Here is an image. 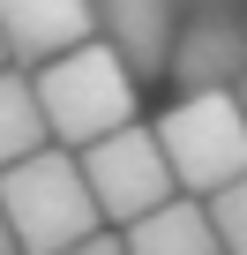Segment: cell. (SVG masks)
Returning a JSON list of instances; mask_svg holds the SVG:
<instances>
[{
  "instance_id": "obj_1",
  "label": "cell",
  "mask_w": 247,
  "mask_h": 255,
  "mask_svg": "<svg viewBox=\"0 0 247 255\" xmlns=\"http://www.w3.org/2000/svg\"><path fill=\"white\" fill-rule=\"evenodd\" d=\"M30 98H38V120H45L53 150H90V143H105V135L143 120V83L97 38L45 60V68H30Z\"/></svg>"
},
{
  "instance_id": "obj_2",
  "label": "cell",
  "mask_w": 247,
  "mask_h": 255,
  "mask_svg": "<svg viewBox=\"0 0 247 255\" xmlns=\"http://www.w3.org/2000/svg\"><path fill=\"white\" fill-rule=\"evenodd\" d=\"M150 135H158V158L172 173L180 195L210 203L217 188H232L247 173V113L232 90H195V98H172L158 120H150Z\"/></svg>"
},
{
  "instance_id": "obj_3",
  "label": "cell",
  "mask_w": 247,
  "mask_h": 255,
  "mask_svg": "<svg viewBox=\"0 0 247 255\" xmlns=\"http://www.w3.org/2000/svg\"><path fill=\"white\" fill-rule=\"evenodd\" d=\"M0 225H8L15 255H68L75 240L105 233L68 150H38V158L0 173Z\"/></svg>"
},
{
  "instance_id": "obj_4",
  "label": "cell",
  "mask_w": 247,
  "mask_h": 255,
  "mask_svg": "<svg viewBox=\"0 0 247 255\" xmlns=\"http://www.w3.org/2000/svg\"><path fill=\"white\" fill-rule=\"evenodd\" d=\"M68 158H75V173H82V188H90V203H97V225H105V233H128L135 218H150L158 203H172V195H180V188H172V173H165V158H158L150 120L120 128V135H105V143H90V150H68Z\"/></svg>"
},
{
  "instance_id": "obj_5",
  "label": "cell",
  "mask_w": 247,
  "mask_h": 255,
  "mask_svg": "<svg viewBox=\"0 0 247 255\" xmlns=\"http://www.w3.org/2000/svg\"><path fill=\"white\" fill-rule=\"evenodd\" d=\"M165 75L180 83V98H195V90H240L247 83V8H240V0L180 8Z\"/></svg>"
},
{
  "instance_id": "obj_6",
  "label": "cell",
  "mask_w": 247,
  "mask_h": 255,
  "mask_svg": "<svg viewBox=\"0 0 247 255\" xmlns=\"http://www.w3.org/2000/svg\"><path fill=\"white\" fill-rule=\"evenodd\" d=\"M180 8H187V0H90V23H97V45L120 68H128L135 83H150V75H165Z\"/></svg>"
},
{
  "instance_id": "obj_7",
  "label": "cell",
  "mask_w": 247,
  "mask_h": 255,
  "mask_svg": "<svg viewBox=\"0 0 247 255\" xmlns=\"http://www.w3.org/2000/svg\"><path fill=\"white\" fill-rule=\"evenodd\" d=\"M90 0H0V45H8V68H45L75 45H90Z\"/></svg>"
},
{
  "instance_id": "obj_8",
  "label": "cell",
  "mask_w": 247,
  "mask_h": 255,
  "mask_svg": "<svg viewBox=\"0 0 247 255\" xmlns=\"http://www.w3.org/2000/svg\"><path fill=\"white\" fill-rule=\"evenodd\" d=\"M120 248H128V255H225L217 233H210V210L195 195H172L150 218H135L128 233H120Z\"/></svg>"
},
{
  "instance_id": "obj_9",
  "label": "cell",
  "mask_w": 247,
  "mask_h": 255,
  "mask_svg": "<svg viewBox=\"0 0 247 255\" xmlns=\"http://www.w3.org/2000/svg\"><path fill=\"white\" fill-rule=\"evenodd\" d=\"M53 150L45 143V120H38V98H30V75L23 68H0V173Z\"/></svg>"
},
{
  "instance_id": "obj_10",
  "label": "cell",
  "mask_w": 247,
  "mask_h": 255,
  "mask_svg": "<svg viewBox=\"0 0 247 255\" xmlns=\"http://www.w3.org/2000/svg\"><path fill=\"white\" fill-rule=\"evenodd\" d=\"M202 210H210V233H217V248H225V255H247V173H240L232 188H217Z\"/></svg>"
},
{
  "instance_id": "obj_11",
  "label": "cell",
  "mask_w": 247,
  "mask_h": 255,
  "mask_svg": "<svg viewBox=\"0 0 247 255\" xmlns=\"http://www.w3.org/2000/svg\"><path fill=\"white\" fill-rule=\"evenodd\" d=\"M68 255H128V248H120V233H90V240H75Z\"/></svg>"
},
{
  "instance_id": "obj_12",
  "label": "cell",
  "mask_w": 247,
  "mask_h": 255,
  "mask_svg": "<svg viewBox=\"0 0 247 255\" xmlns=\"http://www.w3.org/2000/svg\"><path fill=\"white\" fill-rule=\"evenodd\" d=\"M0 255H15V240H8V225H0Z\"/></svg>"
},
{
  "instance_id": "obj_13",
  "label": "cell",
  "mask_w": 247,
  "mask_h": 255,
  "mask_svg": "<svg viewBox=\"0 0 247 255\" xmlns=\"http://www.w3.org/2000/svg\"><path fill=\"white\" fill-rule=\"evenodd\" d=\"M232 98H240V113H247V83H240V90H232Z\"/></svg>"
},
{
  "instance_id": "obj_14",
  "label": "cell",
  "mask_w": 247,
  "mask_h": 255,
  "mask_svg": "<svg viewBox=\"0 0 247 255\" xmlns=\"http://www.w3.org/2000/svg\"><path fill=\"white\" fill-rule=\"evenodd\" d=\"M0 68H8V45H0Z\"/></svg>"
}]
</instances>
